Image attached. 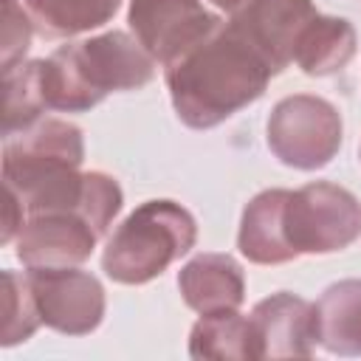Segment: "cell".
<instances>
[{
	"instance_id": "20",
	"label": "cell",
	"mask_w": 361,
	"mask_h": 361,
	"mask_svg": "<svg viewBox=\"0 0 361 361\" xmlns=\"http://www.w3.org/2000/svg\"><path fill=\"white\" fill-rule=\"evenodd\" d=\"M34 34V20L17 0H3V34H0V68L11 71L23 62Z\"/></svg>"
},
{
	"instance_id": "17",
	"label": "cell",
	"mask_w": 361,
	"mask_h": 361,
	"mask_svg": "<svg viewBox=\"0 0 361 361\" xmlns=\"http://www.w3.org/2000/svg\"><path fill=\"white\" fill-rule=\"evenodd\" d=\"M42 37H76L110 23L121 0H23Z\"/></svg>"
},
{
	"instance_id": "5",
	"label": "cell",
	"mask_w": 361,
	"mask_h": 361,
	"mask_svg": "<svg viewBox=\"0 0 361 361\" xmlns=\"http://www.w3.org/2000/svg\"><path fill=\"white\" fill-rule=\"evenodd\" d=\"M341 113L333 102L313 93L279 99L265 124V141L274 158L302 172L327 166L341 149Z\"/></svg>"
},
{
	"instance_id": "21",
	"label": "cell",
	"mask_w": 361,
	"mask_h": 361,
	"mask_svg": "<svg viewBox=\"0 0 361 361\" xmlns=\"http://www.w3.org/2000/svg\"><path fill=\"white\" fill-rule=\"evenodd\" d=\"M23 223H25V206H23L20 195H17L14 189L3 186V237H0V240H3L6 245H8L11 240H17Z\"/></svg>"
},
{
	"instance_id": "22",
	"label": "cell",
	"mask_w": 361,
	"mask_h": 361,
	"mask_svg": "<svg viewBox=\"0 0 361 361\" xmlns=\"http://www.w3.org/2000/svg\"><path fill=\"white\" fill-rule=\"evenodd\" d=\"M248 3H251V0H212V6H217V8H220V11H226L228 17H231V14H237L240 8H245Z\"/></svg>"
},
{
	"instance_id": "9",
	"label": "cell",
	"mask_w": 361,
	"mask_h": 361,
	"mask_svg": "<svg viewBox=\"0 0 361 361\" xmlns=\"http://www.w3.org/2000/svg\"><path fill=\"white\" fill-rule=\"evenodd\" d=\"M99 237L79 212H42L25 217L14 254L25 268H71L93 254Z\"/></svg>"
},
{
	"instance_id": "7",
	"label": "cell",
	"mask_w": 361,
	"mask_h": 361,
	"mask_svg": "<svg viewBox=\"0 0 361 361\" xmlns=\"http://www.w3.org/2000/svg\"><path fill=\"white\" fill-rule=\"evenodd\" d=\"M39 319L45 327L65 336H87L104 319V288L102 282L76 265L71 268H28Z\"/></svg>"
},
{
	"instance_id": "1",
	"label": "cell",
	"mask_w": 361,
	"mask_h": 361,
	"mask_svg": "<svg viewBox=\"0 0 361 361\" xmlns=\"http://www.w3.org/2000/svg\"><path fill=\"white\" fill-rule=\"evenodd\" d=\"M82 130L62 118H39L3 144V186L14 189L25 214L79 212L99 234L121 212L124 192L107 172H82Z\"/></svg>"
},
{
	"instance_id": "6",
	"label": "cell",
	"mask_w": 361,
	"mask_h": 361,
	"mask_svg": "<svg viewBox=\"0 0 361 361\" xmlns=\"http://www.w3.org/2000/svg\"><path fill=\"white\" fill-rule=\"evenodd\" d=\"M285 234L296 257L344 251L361 234V203L338 183H305L288 195Z\"/></svg>"
},
{
	"instance_id": "12",
	"label": "cell",
	"mask_w": 361,
	"mask_h": 361,
	"mask_svg": "<svg viewBox=\"0 0 361 361\" xmlns=\"http://www.w3.org/2000/svg\"><path fill=\"white\" fill-rule=\"evenodd\" d=\"M178 290L195 313L237 310L245 299V276L234 257L206 251L178 271Z\"/></svg>"
},
{
	"instance_id": "18",
	"label": "cell",
	"mask_w": 361,
	"mask_h": 361,
	"mask_svg": "<svg viewBox=\"0 0 361 361\" xmlns=\"http://www.w3.org/2000/svg\"><path fill=\"white\" fill-rule=\"evenodd\" d=\"M45 99L39 90V71L37 59L20 62L11 71H3V135H14L45 113Z\"/></svg>"
},
{
	"instance_id": "4",
	"label": "cell",
	"mask_w": 361,
	"mask_h": 361,
	"mask_svg": "<svg viewBox=\"0 0 361 361\" xmlns=\"http://www.w3.org/2000/svg\"><path fill=\"white\" fill-rule=\"evenodd\" d=\"M197 243V223L175 200H144L107 237L102 271L118 285H147Z\"/></svg>"
},
{
	"instance_id": "16",
	"label": "cell",
	"mask_w": 361,
	"mask_h": 361,
	"mask_svg": "<svg viewBox=\"0 0 361 361\" xmlns=\"http://www.w3.org/2000/svg\"><path fill=\"white\" fill-rule=\"evenodd\" d=\"M192 358H220V361H257L259 347L254 338L251 319L237 310L203 313L189 333Z\"/></svg>"
},
{
	"instance_id": "13",
	"label": "cell",
	"mask_w": 361,
	"mask_h": 361,
	"mask_svg": "<svg viewBox=\"0 0 361 361\" xmlns=\"http://www.w3.org/2000/svg\"><path fill=\"white\" fill-rule=\"evenodd\" d=\"M290 189H265L254 195L240 217L237 248L248 262L282 265L296 259V251L285 234V203Z\"/></svg>"
},
{
	"instance_id": "11",
	"label": "cell",
	"mask_w": 361,
	"mask_h": 361,
	"mask_svg": "<svg viewBox=\"0 0 361 361\" xmlns=\"http://www.w3.org/2000/svg\"><path fill=\"white\" fill-rule=\"evenodd\" d=\"M313 0H251L245 8L228 17L271 62L276 73H282L293 62V48L305 25L316 17Z\"/></svg>"
},
{
	"instance_id": "3",
	"label": "cell",
	"mask_w": 361,
	"mask_h": 361,
	"mask_svg": "<svg viewBox=\"0 0 361 361\" xmlns=\"http://www.w3.org/2000/svg\"><path fill=\"white\" fill-rule=\"evenodd\" d=\"M155 65L144 45L118 28L37 59L45 107L59 113H85L116 90H138L152 82Z\"/></svg>"
},
{
	"instance_id": "2",
	"label": "cell",
	"mask_w": 361,
	"mask_h": 361,
	"mask_svg": "<svg viewBox=\"0 0 361 361\" xmlns=\"http://www.w3.org/2000/svg\"><path fill=\"white\" fill-rule=\"evenodd\" d=\"M164 76L178 118L209 130L257 102L276 71L234 23L220 20L206 39L166 65Z\"/></svg>"
},
{
	"instance_id": "10",
	"label": "cell",
	"mask_w": 361,
	"mask_h": 361,
	"mask_svg": "<svg viewBox=\"0 0 361 361\" xmlns=\"http://www.w3.org/2000/svg\"><path fill=\"white\" fill-rule=\"evenodd\" d=\"M259 358H310L316 344L313 305L288 290L271 293L248 313Z\"/></svg>"
},
{
	"instance_id": "8",
	"label": "cell",
	"mask_w": 361,
	"mask_h": 361,
	"mask_svg": "<svg viewBox=\"0 0 361 361\" xmlns=\"http://www.w3.org/2000/svg\"><path fill=\"white\" fill-rule=\"evenodd\" d=\"M127 23L144 51L166 68L206 39L220 17L200 0H130Z\"/></svg>"
},
{
	"instance_id": "19",
	"label": "cell",
	"mask_w": 361,
	"mask_h": 361,
	"mask_svg": "<svg viewBox=\"0 0 361 361\" xmlns=\"http://www.w3.org/2000/svg\"><path fill=\"white\" fill-rule=\"evenodd\" d=\"M42 324L31 285L25 274H17L11 268L3 271V327H0V344L14 347L34 336V330Z\"/></svg>"
},
{
	"instance_id": "23",
	"label": "cell",
	"mask_w": 361,
	"mask_h": 361,
	"mask_svg": "<svg viewBox=\"0 0 361 361\" xmlns=\"http://www.w3.org/2000/svg\"><path fill=\"white\" fill-rule=\"evenodd\" d=\"M358 155H361V149H358Z\"/></svg>"
},
{
	"instance_id": "15",
	"label": "cell",
	"mask_w": 361,
	"mask_h": 361,
	"mask_svg": "<svg viewBox=\"0 0 361 361\" xmlns=\"http://www.w3.org/2000/svg\"><path fill=\"white\" fill-rule=\"evenodd\" d=\"M358 48V34L350 20L316 14L296 39L293 62L307 76H333L350 65Z\"/></svg>"
},
{
	"instance_id": "14",
	"label": "cell",
	"mask_w": 361,
	"mask_h": 361,
	"mask_svg": "<svg viewBox=\"0 0 361 361\" xmlns=\"http://www.w3.org/2000/svg\"><path fill=\"white\" fill-rule=\"evenodd\" d=\"M316 344L333 355H361V279H338L313 305Z\"/></svg>"
}]
</instances>
